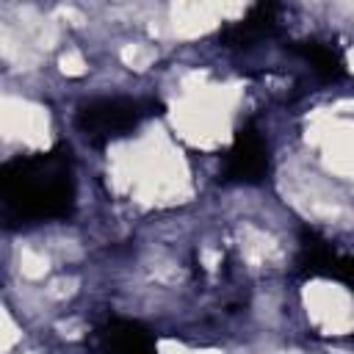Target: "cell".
Masks as SVG:
<instances>
[{
	"instance_id": "1",
	"label": "cell",
	"mask_w": 354,
	"mask_h": 354,
	"mask_svg": "<svg viewBox=\"0 0 354 354\" xmlns=\"http://www.w3.org/2000/svg\"><path fill=\"white\" fill-rule=\"evenodd\" d=\"M77 207L75 158L66 144L0 163V224L30 230L66 221Z\"/></svg>"
},
{
	"instance_id": "2",
	"label": "cell",
	"mask_w": 354,
	"mask_h": 354,
	"mask_svg": "<svg viewBox=\"0 0 354 354\" xmlns=\"http://www.w3.org/2000/svg\"><path fill=\"white\" fill-rule=\"evenodd\" d=\"M158 113H163V105L155 97H127V94L94 97L77 105L75 127L88 144L108 147L119 138L133 136L147 119Z\"/></svg>"
},
{
	"instance_id": "3",
	"label": "cell",
	"mask_w": 354,
	"mask_h": 354,
	"mask_svg": "<svg viewBox=\"0 0 354 354\" xmlns=\"http://www.w3.org/2000/svg\"><path fill=\"white\" fill-rule=\"evenodd\" d=\"M271 174V149L254 122L235 130L230 149L221 158L218 180L227 185H260Z\"/></svg>"
},
{
	"instance_id": "4",
	"label": "cell",
	"mask_w": 354,
	"mask_h": 354,
	"mask_svg": "<svg viewBox=\"0 0 354 354\" xmlns=\"http://www.w3.org/2000/svg\"><path fill=\"white\" fill-rule=\"evenodd\" d=\"M296 274L301 279H332L340 282L343 288H351L354 260L346 252H340L329 238H324L318 230L304 227L299 235Z\"/></svg>"
},
{
	"instance_id": "5",
	"label": "cell",
	"mask_w": 354,
	"mask_h": 354,
	"mask_svg": "<svg viewBox=\"0 0 354 354\" xmlns=\"http://www.w3.org/2000/svg\"><path fill=\"white\" fill-rule=\"evenodd\" d=\"M91 354H158L155 332L133 318L108 315L97 321L86 337Z\"/></svg>"
},
{
	"instance_id": "6",
	"label": "cell",
	"mask_w": 354,
	"mask_h": 354,
	"mask_svg": "<svg viewBox=\"0 0 354 354\" xmlns=\"http://www.w3.org/2000/svg\"><path fill=\"white\" fill-rule=\"evenodd\" d=\"M279 11L282 8L277 3H257L241 19L224 25L216 39L221 41V47L230 50H252L279 33Z\"/></svg>"
},
{
	"instance_id": "7",
	"label": "cell",
	"mask_w": 354,
	"mask_h": 354,
	"mask_svg": "<svg viewBox=\"0 0 354 354\" xmlns=\"http://www.w3.org/2000/svg\"><path fill=\"white\" fill-rule=\"evenodd\" d=\"M290 53H296L304 64H310V69L326 80V83H337L348 75V66H346V55L343 50L329 41V39H318V36H310V39H301V41H293L288 44Z\"/></svg>"
}]
</instances>
